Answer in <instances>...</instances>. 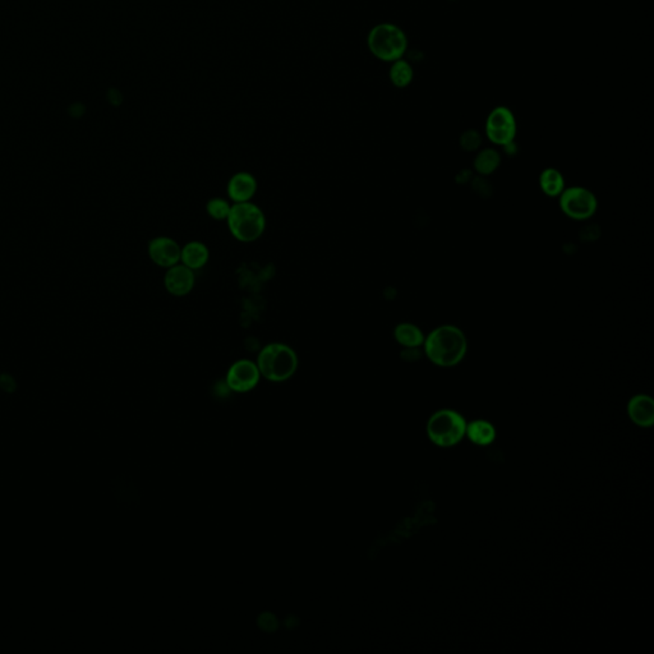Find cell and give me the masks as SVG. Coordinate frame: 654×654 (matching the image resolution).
I'll return each mask as SVG.
<instances>
[{
	"label": "cell",
	"mask_w": 654,
	"mask_h": 654,
	"mask_svg": "<svg viewBox=\"0 0 654 654\" xmlns=\"http://www.w3.org/2000/svg\"><path fill=\"white\" fill-rule=\"evenodd\" d=\"M395 340L405 348H419L424 343L426 336L422 330L410 322H403L394 330Z\"/></svg>",
	"instance_id": "5bb4252c"
},
{
	"label": "cell",
	"mask_w": 654,
	"mask_h": 654,
	"mask_svg": "<svg viewBox=\"0 0 654 654\" xmlns=\"http://www.w3.org/2000/svg\"><path fill=\"white\" fill-rule=\"evenodd\" d=\"M467 430L463 417L453 410H441L427 426L430 439L439 446H453L463 439Z\"/></svg>",
	"instance_id": "5b68a950"
},
{
	"label": "cell",
	"mask_w": 654,
	"mask_h": 654,
	"mask_svg": "<svg viewBox=\"0 0 654 654\" xmlns=\"http://www.w3.org/2000/svg\"><path fill=\"white\" fill-rule=\"evenodd\" d=\"M182 247L178 242L169 237L153 238L149 244V255L152 262L160 267L169 269L181 262Z\"/></svg>",
	"instance_id": "9c48e42d"
},
{
	"label": "cell",
	"mask_w": 654,
	"mask_h": 654,
	"mask_svg": "<svg viewBox=\"0 0 654 654\" xmlns=\"http://www.w3.org/2000/svg\"><path fill=\"white\" fill-rule=\"evenodd\" d=\"M629 414L632 422L643 427H649L654 421L653 400L646 395H638L629 403Z\"/></svg>",
	"instance_id": "7c38bea8"
},
{
	"label": "cell",
	"mask_w": 654,
	"mask_h": 654,
	"mask_svg": "<svg viewBox=\"0 0 654 654\" xmlns=\"http://www.w3.org/2000/svg\"><path fill=\"white\" fill-rule=\"evenodd\" d=\"M539 185L546 196L559 197L565 190V179L557 169L547 168L541 173Z\"/></svg>",
	"instance_id": "9a60e30c"
},
{
	"label": "cell",
	"mask_w": 654,
	"mask_h": 654,
	"mask_svg": "<svg viewBox=\"0 0 654 654\" xmlns=\"http://www.w3.org/2000/svg\"><path fill=\"white\" fill-rule=\"evenodd\" d=\"M390 80L396 87H407L413 81V68L407 60H395L390 69Z\"/></svg>",
	"instance_id": "ac0fdd59"
},
{
	"label": "cell",
	"mask_w": 654,
	"mask_h": 654,
	"mask_svg": "<svg viewBox=\"0 0 654 654\" xmlns=\"http://www.w3.org/2000/svg\"><path fill=\"white\" fill-rule=\"evenodd\" d=\"M232 205L224 199H212L206 205V211L208 215L215 220H226L230 212Z\"/></svg>",
	"instance_id": "d6986e66"
},
{
	"label": "cell",
	"mask_w": 654,
	"mask_h": 654,
	"mask_svg": "<svg viewBox=\"0 0 654 654\" xmlns=\"http://www.w3.org/2000/svg\"><path fill=\"white\" fill-rule=\"evenodd\" d=\"M501 164V156L498 151L494 149H485L478 152L477 158L474 159V169L480 176H489L495 173Z\"/></svg>",
	"instance_id": "2e32d148"
},
{
	"label": "cell",
	"mask_w": 654,
	"mask_h": 654,
	"mask_svg": "<svg viewBox=\"0 0 654 654\" xmlns=\"http://www.w3.org/2000/svg\"><path fill=\"white\" fill-rule=\"evenodd\" d=\"M194 271L183 264H176L169 267L164 276V285L171 296H184L190 294L194 287Z\"/></svg>",
	"instance_id": "30bf717a"
},
{
	"label": "cell",
	"mask_w": 654,
	"mask_h": 654,
	"mask_svg": "<svg viewBox=\"0 0 654 654\" xmlns=\"http://www.w3.org/2000/svg\"><path fill=\"white\" fill-rule=\"evenodd\" d=\"M486 135L492 144L505 146L517 136V120L510 109L497 106L489 112L486 121Z\"/></svg>",
	"instance_id": "52a82bcc"
},
{
	"label": "cell",
	"mask_w": 654,
	"mask_h": 654,
	"mask_svg": "<svg viewBox=\"0 0 654 654\" xmlns=\"http://www.w3.org/2000/svg\"><path fill=\"white\" fill-rule=\"evenodd\" d=\"M559 197L562 212L573 220H587L598 208L596 194L584 187L565 188Z\"/></svg>",
	"instance_id": "8992f818"
},
{
	"label": "cell",
	"mask_w": 654,
	"mask_h": 654,
	"mask_svg": "<svg viewBox=\"0 0 654 654\" xmlns=\"http://www.w3.org/2000/svg\"><path fill=\"white\" fill-rule=\"evenodd\" d=\"M210 258L208 248L201 242H190L182 248L181 253V262L190 267L191 270H200L208 264Z\"/></svg>",
	"instance_id": "4fadbf2b"
},
{
	"label": "cell",
	"mask_w": 654,
	"mask_h": 654,
	"mask_svg": "<svg viewBox=\"0 0 654 654\" xmlns=\"http://www.w3.org/2000/svg\"><path fill=\"white\" fill-rule=\"evenodd\" d=\"M226 223L233 237L243 243H251L258 240L264 234L266 228V219L262 210L251 201L232 205Z\"/></svg>",
	"instance_id": "3957f363"
},
{
	"label": "cell",
	"mask_w": 654,
	"mask_h": 654,
	"mask_svg": "<svg viewBox=\"0 0 654 654\" xmlns=\"http://www.w3.org/2000/svg\"><path fill=\"white\" fill-rule=\"evenodd\" d=\"M260 377L261 374L255 363L248 359H240L229 368L226 383L233 391L247 392L255 389Z\"/></svg>",
	"instance_id": "ba28073f"
},
{
	"label": "cell",
	"mask_w": 654,
	"mask_h": 654,
	"mask_svg": "<svg viewBox=\"0 0 654 654\" xmlns=\"http://www.w3.org/2000/svg\"><path fill=\"white\" fill-rule=\"evenodd\" d=\"M368 48L383 62H395L407 51V35L395 24H377L368 35Z\"/></svg>",
	"instance_id": "277c9868"
},
{
	"label": "cell",
	"mask_w": 654,
	"mask_h": 654,
	"mask_svg": "<svg viewBox=\"0 0 654 654\" xmlns=\"http://www.w3.org/2000/svg\"><path fill=\"white\" fill-rule=\"evenodd\" d=\"M482 144V137L477 131H467L460 137V146L465 151H477Z\"/></svg>",
	"instance_id": "ffe728a7"
},
{
	"label": "cell",
	"mask_w": 654,
	"mask_h": 654,
	"mask_svg": "<svg viewBox=\"0 0 654 654\" xmlns=\"http://www.w3.org/2000/svg\"><path fill=\"white\" fill-rule=\"evenodd\" d=\"M468 432L469 439L478 444V445H488L496 437V431L491 423L485 421H477L471 423V426L465 430Z\"/></svg>",
	"instance_id": "e0dca14e"
},
{
	"label": "cell",
	"mask_w": 654,
	"mask_h": 654,
	"mask_svg": "<svg viewBox=\"0 0 654 654\" xmlns=\"http://www.w3.org/2000/svg\"><path fill=\"white\" fill-rule=\"evenodd\" d=\"M257 191V181L249 173H237L228 183V196L234 203L249 202Z\"/></svg>",
	"instance_id": "8fae6325"
},
{
	"label": "cell",
	"mask_w": 654,
	"mask_h": 654,
	"mask_svg": "<svg viewBox=\"0 0 654 654\" xmlns=\"http://www.w3.org/2000/svg\"><path fill=\"white\" fill-rule=\"evenodd\" d=\"M424 353L436 366L453 367L463 360L468 343L463 331L453 325H444L432 330L424 339Z\"/></svg>",
	"instance_id": "6da1fadb"
},
{
	"label": "cell",
	"mask_w": 654,
	"mask_h": 654,
	"mask_svg": "<svg viewBox=\"0 0 654 654\" xmlns=\"http://www.w3.org/2000/svg\"><path fill=\"white\" fill-rule=\"evenodd\" d=\"M255 364L266 380L283 383L296 374L298 357L287 344L271 343L260 351Z\"/></svg>",
	"instance_id": "7a4b0ae2"
}]
</instances>
